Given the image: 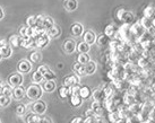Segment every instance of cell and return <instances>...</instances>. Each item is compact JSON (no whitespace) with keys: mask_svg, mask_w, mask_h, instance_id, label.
Returning <instances> with one entry per match:
<instances>
[{"mask_svg":"<svg viewBox=\"0 0 155 123\" xmlns=\"http://www.w3.org/2000/svg\"><path fill=\"white\" fill-rule=\"evenodd\" d=\"M58 92H59V96H60L61 98H66L69 95V87H67V86H65V85L61 86Z\"/></svg>","mask_w":155,"mask_h":123,"instance_id":"35","label":"cell"},{"mask_svg":"<svg viewBox=\"0 0 155 123\" xmlns=\"http://www.w3.org/2000/svg\"><path fill=\"white\" fill-rule=\"evenodd\" d=\"M77 0H67L65 2V8L68 10V11H74L77 8Z\"/></svg>","mask_w":155,"mask_h":123,"instance_id":"26","label":"cell"},{"mask_svg":"<svg viewBox=\"0 0 155 123\" xmlns=\"http://www.w3.org/2000/svg\"><path fill=\"white\" fill-rule=\"evenodd\" d=\"M70 123H84V119H82V118H75V119L71 120Z\"/></svg>","mask_w":155,"mask_h":123,"instance_id":"48","label":"cell"},{"mask_svg":"<svg viewBox=\"0 0 155 123\" xmlns=\"http://www.w3.org/2000/svg\"><path fill=\"white\" fill-rule=\"evenodd\" d=\"M9 43H10L14 47H21V44H22V37L18 36V35H13L12 37L9 38Z\"/></svg>","mask_w":155,"mask_h":123,"instance_id":"28","label":"cell"},{"mask_svg":"<svg viewBox=\"0 0 155 123\" xmlns=\"http://www.w3.org/2000/svg\"><path fill=\"white\" fill-rule=\"evenodd\" d=\"M0 55H1V58H9L12 55V47H9L8 44L0 47Z\"/></svg>","mask_w":155,"mask_h":123,"instance_id":"22","label":"cell"},{"mask_svg":"<svg viewBox=\"0 0 155 123\" xmlns=\"http://www.w3.org/2000/svg\"><path fill=\"white\" fill-rule=\"evenodd\" d=\"M53 25H54V23H53V19H52L51 17H49V16H44L41 26H42L43 28H45V30H50V28H51Z\"/></svg>","mask_w":155,"mask_h":123,"instance_id":"23","label":"cell"},{"mask_svg":"<svg viewBox=\"0 0 155 123\" xmlns=\"http://www.w3.org/2000/svg\"><path fill=\"white\" fill-rule=\"evenodd\" d=\"M144 17H147L150 19H154L155 18V7L153 6H148L144 10Z\"/></svg>","mask_w":155,"mask_h":123,"instance_id":"24","label":"cell"},{"mask_svg":"<svg viewBox=\"0 0 155 123\" xmlns=\"http://www.w3.org/2000/svg\"><path fill=\"white\" fill-rule=\"evenodd\" d=\"M138 63H139V66H140L142 68H145V67H147V66H148V61L143 58V59H140L139 61H138Z\"/></svg>","mask_w":155,"mask_h":123,"instance_id":"46","label":"cell"},{"mask_svg":"<svg viewBox=\"0 0 155 123\" xmlns=\"http://www.w3.org/2000/svg\"><path fill=\"white\" fill-rule=\"evenodd\" d=\"M32 34H33V27H30V26L22 27V28H21V32H19V36L22 38L32 37Z\"/></svg>","mask_w":155,"mask_h":123,"instance_id":"15","label":"cell"},{"mask_svg":"<svg viewBox=\"0 0 155 123\" xmlns=\"http://www.w3.org/2000/svg\"><path fill=\"white\" fill-rule=\"evenodd\" d=\"M60 34H61V28L57 25H53L50 30L48 31V35L50 37H59Z\"/></svg>","mask_w":155,"mask_h":123,"instance_id":"18","label":"cell"},{"mask_svg":"<svg viewBox=\"0 0 155 123\" xmlns=\"http://www.w3.org/2000/svg\"><path fill=\"white\" fill-rule=\"evenodd\" d=\"M42 123H51V122H50L48 119H43V120H42Z\"/></svg>","mask_w":155,"mask_h":123,"instance_id":"53","label":"cell"},{"mask_svg":"<svg viewBox=\"0 0 155 123\" xmlns=\"http://www.w3.org/2000/svg\"><path fill=\"white\" fill-rule=\"evenodd\" d=\"M83 99H86V98L91 97L92 95V92H91V88L88 86H82L81 87V90H79V94H78Z\"/></svg>","mask_w":155,"mask_h":123,"instance_id":"20","label":"cell"},{"mask_svg":"<svg viewBox=\"0 0 155 123\" xmlns=\"http://www.w3.org/2000/svg\"><path fill=\"white\" fill-rule=\"evenodd\" d=\"M70 105L74 106V107H78V106L82 105L83 98L79 96V95H70Z\"/></svg>","mask_w":155,"mask_h":123,"instance_id":"21","label":"cell"},{"mask_svg":"<svg viewBox=\"0 0 155 123\" xmlns=\"http://www.w3.org/2000/svg\"><path fill=\"white\" fill-rule=\"evenodd\" d=\"M77 50L79 53H88V51H90V44H87L86 42L78 43Z\"/></svg>","mask_w":155,"mask_h":123,"instance_id":"29","label":"cell"},{"mask_svg":"<svg viewBox=\"0 0 155 123\" xmlns=\"http://www.w3.org/2000/svg\"><path fill=\"white\" fill-rule=\"evenodd\" d=\"M73 69H74V71L76 72L77 75H79V76H85V75H86V71H85V64L76 62V63L74 64Z\"/></svg>","mask_w":155,"mask_h":123,"instance_id":"19","label":"cell"},{"mask_svg":"<svg viewBox=\"0 0 155 123\" xmlns=\"http://www.w3.org/2000/svg\"><path fill=\"white\" fill-rule=\"evenodd\" d=\"M79 90H81V86L79 84H76V85L69 87V95H78Z\"/></svg>","mask_w":155,"mask_h":123,"instance_id":"37","label":"cell"},{"mask_svg":"<svg viewBox=\"0 0 155 123\" xmlns=\"http://www.w3.org/2000/svg\"><path fill=\"white\" fill-rule=\"evenodd\" d=\"M95 70H96V63L94 61H88L86 64H85V71H86V75H92L94 73Z\"/></svg>","mask_w":155,"mask_h":123,"instance_id":"25","label":"cell"},{"mask_svg":"<svg viewBox=\"0 0 155 123\" xmlns=\"http://www.w3.org/2000/svg\"><path fill=\"white\" fill-rule=\"evenodd\" d=\"M109 42H110V37H108V36H105V35H100L99 36V40H97V43H99V45H107V44H109Z\"/></svg>","mask_w":155,"mask_h":123,"instance_id":"36","label":"cell"},{"mask_svg":"<svg viewBox=\"0 0 155 123\" xmlns=\"http://www.w3.org/2000/svg\"><path fill=\"white\" fill-rule=\"evenodd\" d=\"M0 59H1V55H0Z\"/></svg>","mask_w":155,"mask_h":123,"instance_id":"55","label":"cell"},{"mask_svg":"<svg viewBox=\"0 0 155 123\" xmlns=\"http://www.w3.org/2000/svg\"><path fill=\"white\" fill-rule=\"evenodd\" d=\"M140 25H142L144 28L150 30L151 27H153V19H150V18H147V17H144L142 21H140Z\"/></svg>","mask_w":155,"mask_h":123,"instance_id":"31","label":"cell"},{"mask_svg":"<svg viewBox=\"0 0 155 123\" xmlns=\"http://www.w3.org/2000/svg\"><path fill=\"white\" fill-rule=\"evenodd\" d=\"M92 96H93V99L96 101V102L102 103L107 99V97H105V95H104L102 89H96V90H94V93L92 94Z\"/></svg>","mask_w":155,"mask_h":123,"instance_id":"14","label":"cell"},{"mask_svg":"<svg viewBox=\"0 0 155 123\" xmlns=\"http://www.w3.org/2000/svg\"><path fill=\"white\" fill-rule=\"evenodd\" d=\"M48 70H49V68H48L47 66H40L39 69H38V71H40L41 73H42V75H44V73H45Z\"/></svg>","mask_w":155,"mask_h":123,"instance_id":"47","label":"cell"},{"mask_svg":"<svg viewBox=\"0 0 155 123\" xmlns=\"http://www.w3.org/2000/svg\"><path fill=\"white\" fill-rule=\"evenodd\" d=\"M120 118L119 116V113H118V111H113V112H109V120L111 121V122H114L116 120H118Z\"/></svg>","mask_w":155,"mask_h":123,"instance_id":"42","label":"cell"},{"mask_svg":"<svg viewBox=\"0 0 155 123\" xmlns=\"http://www.w3.org/2000/svg\"><path fill=\"white\" fill-rule=\"evenodd\" d=\"M64 50H65L66 53H73L75 50H76V42L74 40H67L64 44Z\"/></svg>","mask_w":155,"mask_h":123,"instance_id":"8","label":"cell"},{"mask_svg":"<svg viewBox=\"0 0 155 123\" xmlns=\"http://www.w3.org/2000/svg\"><path fill=\"white\" fill-rule=\"evenodd\" d=\"M4 18V11H2V8L0 7V21Z\"/></svg>","mask_w":155,"mask_h":123,"instance_id":"52","label":"cell"},{"mask_svg":"<svg viewBox=\"0 0 155 123\" xmlns=\"http://www.w3.org/2000/svg\"><path fill=\"white\" fill-rule=\"evenodd\" d=\"M47 34V30L43 28L41 25H38L33 27V34H32V38H39L40 36H42V35Z\"/></svg>","mask_w":155,"mask_h":123,"instance_id":"11","label":"cell"},{"mask_svg":"<svg viewBox=\"0 0 155 123\" xmlns=\"http://www.w3.org/2000/svg\"><path fill=\"white\" fill-rule=\"evenodd\" d=\"M32 80H33L34 84H42V81L44 80V77L41 72L36 70V71L33 72V75H32Z\"/></svg>","mask_w":155,"mask_h":123,"instance_id":"27","label":"cell"},{"mask_svg":"<svg viewBox=\"0 0 155 123\" xmlns=\"http://www.w3.org/2000/svg\"><path fill=\"white\" fill-rule=\"evenodd\" d=\"M104 35L108 36V37H112V36L116 35V30H114L113 25H108L104 28Z\"/></svg>","mask_w":155,"mask_h":123,"instance_id":"32","label":"cell"},{"mask_svg":"<svg viewBox=\"0 0 155 123\" xmlns=\"http://www.w3.org/2000/svg\"><path fill=\"white\" fill-rule=\"evenodd\" d=\"M54 88H56V83L53 80H45L44 79L42 81V90H45L48 93H51V92L54 90Z\"/></svg>","mask_w":155,"mask_h":123,"instance_id":"9","label":"cell"},{"mask_svg":"<svg viewBox=\"0 0 155 123\" xmlns=\"http://www.w3.org/2000/svg\"><path fill=\"white\" fill-rule=\"evenodd\" d=\"M117 17L119 18L120 21H122L125 24L129 25L134 21V15L130 11H127L125 9H120L118 13H117Z\"/></svg>","mask_w":155,"mask_h":123,"instance_id":"2","label":"cell"},{"mask_svg":"<svg viewBox=\"0 0 155 123\" xmlns=\"http://www.w3.org/2000/svg\"><path fill=\"white\" fill-rule=\"evenodd\" d=\"M26 95L31 99H39L42 96V87H40L39 84H32L27 87Z\"/></svg>","mask_w":155,"mask_h":123,"instance_id":"1","label":"cell"},{"mask_svg":"<svg viewBox=\"0 0 155 123\" xmlns=\"http://www.w3.org/2000/svg\"><path fill=\"white\" fill-rule=\"evenodd\" d=\"M23 83V76L21 73H14L8 78V84L12 87H17L21 86Z\"/></svg>","mask_w":155,"mask_h":123,"instance_id":"4","label":"cell"},{"mask_svg":"<svg viewBox=\"0 0 155 123\" xmlns=\"http://www.w3.org/2000/svg\"><path fill=\"white\" fill-rule=\"evenodd\" d=\"M91 110L94 111L96 115H101L104 110V106L101 104V102H96V101H94V102L92 103V105H91Z\"/></svg>","mask_w":155,"mask_h":123,"instance_id":"16","label":"cell"},{"mask_svg":"<svg viewBox=\"0 0 155 123\" xmlns=\"http://www.w3.org/2000/svg\"><path fill=\"white\" fill-rule=\"evenodd\" d=\"M26 24L30 27H35L38 26V23H36V16H30V17L26 19Z\"/></svg>","mask_w":155,"mask_h":123,"instance_id":"38","label":"cell"},{"mask_svg":"<svg viewBox=\"0 0 155 123\" xmlns=\"http://www.w3.org/2000/svg\"><path fill=\"white\" fill-rule=\"evenodd\" d=\"M113 123H126V119H121V118H119V119L116 120Z\"/></svg>","mask_w":155,"mask_h":123,"instance_id":"50","label":"cell"},{"mask_svg":"<svg viewBox=\"0 0 155 123\" xmlns=\"http://www.w3.org/2000/svg\"><path fill=\"white\" fill-rule=\"evenodd\" d=\"M103 90L104 95H105V97H111L112 93H113V90H112V88L110 87V86H104V88L102 89Z\"/></svg>","mask_w":155,"mask_h":123,"instance_id":"43","label":"cell"},{"mask_svg":"<svg viewBox=\"0 0 155 123\" xmlns=\"http://www.w3.org/2000/svg\"><path fill=\"white\" fill-rule=\"evenodd\" d=\"M21 47H25V49H31V47H36V40L32 37H26L22 38V44Z\"/></svg>","mask_w":155,"mask_h":123,"instance_id":"10","label":"cell"},{"mask_svg":"<svg viewBox=\"0 0 155 123\" xmlns=\"http://www.w3.org/2000/svg\"><path fill=\"white\" fill-rule=\"evenodd\" d=\"M26 112V106L23 105V104H21V105H18L17 107H16V113H17L18 115H24Z\"/></svg>","mask_w":155,"mask_h":123,"instance_id":"44","label":"cell"},{"mask_svg":"<svg viewBox=\"0 0 155 123\" xmlns=\"http://www.w3.org/2000/svg\"><path fill=\"white\" fill-rule=\"evenodd\" d=\"M96 41V35H95L94 32H92V31H87L85 32V34H84V42H86L87 44H93L95 43Z\"/></svg>","mask_w":155,"mask_h":123,"instance_id":"12","label":"cell"},{"mask_svg":"<svg viewBox=\"0 0 155 123\" xmlns=\"http://www.w3.org/2000/svg\"><path fill=\"white\" fill-rule=\"evenodd\" d=\"M49 42H50V36L48 34L42 35L39 38H36V47H39V49L45 47L49 44Z\"/></svg>","mask_w":155,"mask_h":123,"instance_id":"7","label":"cell"},{"mask_svg":"<svg viewBox=\"0 0 155 123\" xmlns=\"http://www.w3.org/2000/svg\"><path fill=\"white\" fill-rule=\"evenodd\" d=\"M84 123H95V118H86L84 119Z\"/></svg>","mask_w":155,"mask_h":123,"instance_id":"49","label":"cell"},{"mask_svg":"<svg viewBox=\"0 0 155 123\" xmlns=\"http://www.w3.org/2000/svg\"><path fill=\"white\" fill-rule=\"evenodd\" d=\"M6 44H7V40H1L0 41V47H4Z\"/></svg>","mask_w":155,"mask_h":123,"instance_id":"51","label":"cell"},{"mask_svg":"<svg viewBox=\"0 0 155 123\" xmlns=\"http://www.w3.org/2000/svg\"><path fill=\"white\" fill-rule=\"evenodd\" d=\"M13 96L16 99H23L26 96V90L23 88L22 86H17L13 88Z\"/></svg>","mask_w":155,"mask_h":123,"instance_id":"6","label":"cell"},{"mask_svg":"<svg viewBox=\"0 0 155 123\" xmlns=\"http://www.w3.org/2000/svg\"><path fill=\"white\" fill-rule=\"evenodd\" d=\"M10 104V97L6 96L4 94H0V106L1 107H6Z\"/></svg>","mask_w":155,"mask_h":123,"instance_id":"34","label":"cell"},{"mask_svg":"<svg viewBox=\"0 0 155 123\" xmlns=\"http://www.w3.org/2000/svg\"><path fill=\"white\" fill-rule=\"evenodd\" d=\"M153 26L155 27V18H154V21H153Z\"/></svg>","mask_w":155,"mask_h":123,"instance_id":"54","label":"cell"},{"mask_svg":"<svg viewBox=\"0 0 155 123\" xmlns=\"http://www.w3.org/2000/svg\"><path fill=\"white\" fill-rule=\"evenodd\" d=\"M83 32H84V27H83V25L78 24V23H75V24L71 25V34H73L74 36H76V37L81 36Z\"/></svg>","mask_w":155,"mask_h":123,"instance_id":"13","label":"cell"},{"mask_svg":"<svg viewBox=\"0 0 155 123\" xmlns=\"http://www.w3.org/2000/svg\"><path fill=\"white\" fill-rule=\"evenodd\" d=\"M0 123H1V122H0Z\"/></svg>","mask_w":155,"mask_h":123,"instance_id":"56","label":"cell"},{"mask_svg":"<svg viewBox=\"0 0 155 123\" xmlns=\"http://www.w3.org/2000/svg\"><path fill=\"white\" fill-rule=\"evenodd\" d=\"M40 60H41V53L40 52L34 51L31 54V61L32 62H39Z\"/></svg>","mask_w":155,"mask_h":123,"instance_id":"41","label":"cell"},{"mask_svg":"<svg viewBox=\"0 0 155 123\" xmlns=\"http://www.w3.org/2000/svg\"><path fill=\"white\" fill-rule=\"evenodd\" d=\"M43 77H44V79H45V80H54V79H56V75H54V72H52L50 69L44 73Z\"/></svg>","mask_w":155,"mask_h":123,"instance_id":"40","label":"cell"},{"mask_svg":"<svg viewBox=\"0 0 155 123\" xmlns=\"http://www.w3.org/2000/svg\"><path fill=\"white\" fill-rule=\"evenodd\" d=\"M13 88L14 87H12L9 84H7V85H2V92H1V94H4V95H6V96L12 97V96H13Z\"/></svg>","mask_w":155,"mask_h":123,"instance_id":"33","label":"cell"},{"mask_svg":"<svg viewBox=\"0 0 155 123\" xmlns=\"http://www.w3.org/2000/svg\"><path fill=\"white\" fill-rule=\"evenodd\" d=\"M91 59L87 53H79L77 57V62H79V63H82V64H86Z\"/></svg>","mask_w":155,"mask_h":123,"instance_id":"30","label":"cell"},{"mask_svg":"<svg viewBox=\"0 0 155 123\" xmlns=\"http://www.w3.org/2000/svg\"><path fill=\"white\" fill-rule=\"evenodd\" d=\"M32 111L34 112L35 114H43L45 110H47V105L43 101H35L33 104H32Z\"/></svg>","mask_w":155,"mask_h":123,"instance_id":"3","label":"cell"},{"mask_svg":"<svg viewBox=\"0 0 155 123\" xmlns=\"http://www.w3.org/2000/svg\"><path fill=\"white\" fill-rule=\"evenodd\" d=\"M32 69V63L27 60H22L19 63H18V71L22 72V73H27L31 71Z\"/></svg>","mask_w":155,"mask_h":123,"instance_id":"5","label":"cell"},{"mask_svg":"<svg viewBox=\"0 0 155 123\" xmlns=\"http://www.w3.org/2000/svg\"><path fill=\"white\" fill-rule=\"evenodd\" d=\"M78 78L77 76H75V75H70V76L66 77L65 78V86H67V87H71V86L76 85V84H78Z\"/></svg>","mask_w":155,"mask_h":123,"instance_id":"17","label":"cell"},{"mask_svg":"<svg viewBox=\"0 0 155 123\" xmlns=\"http://www.w3.org/2000/svg\"><path fill=\"white\" fill-rule=\"evenodd\" d=\"M85 115H86V118H96V116H100V115H96L95 114V112L93 110H88L85 112Z\"/></svg>","mask_w":155,"mask_h":123,"instance_id":"45","label":"cell"},{"mask_svg":"<svg viewBox=\"0 0 155 123\" xmlns=\"http://www.w3.org/2000/svg\"><path fill=\"white\" fill-rule=\"evenodd\" d=\"M124 103H125L126 105H131L133 103H135V101H134V96L131 95V94H127L125 97H124Z\"/></svg>","mask_w":155,"mask_h":123,"instance_id":"39","label":"cell"}]
</instances>
